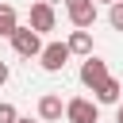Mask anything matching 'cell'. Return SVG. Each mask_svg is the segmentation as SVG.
<instances>
[{
    "mask_svg": "<svg viewBox=\"0 0 123 123\" xmlns=\"http://www.w3.org/2000/svg\"><path fill=\"white\" fill-rule=\"evenodd\" d=\"M65 119L69 123H96L100 119V104L88 100V96H73V100H65Z\"/></svg>",
    "mask_w": 123,
    "mask_h": 123,
    "instance_id": "6da1fadb",
    "label": "cell"
},
{
    "mask_svg": "<svg viewBox=\"0 0 123 123\" xmlns=\"http://www.w3.org/2000/svg\"><path fill=\"white\" fill-rule=\"evenodd\" d=\"M12 46H15L19 58H38V54H42V35H38L35 27H15Z\"/></svg>",
    "mask_w": 123,
    "mask_h": 123,
    "instance_id": "7a4b0ae2",
    "label": "cell"
},
{
    "mask_svg": "<svg viewBox=\"0 0 123 123\" xmlns=\"http://www.w3.org/2000/svg\"><path fill=\"white\" fill-rule=\"evenodd\" d=\"M69 42H46L42 46V54H38V62H42V69L46 73H58V69H65V62H69Z\"/></svg>",
    "mask_w": 123,
    "mask_h": 123,
    "instance_id": "3957f363",
    "label": "cell"
},
{
    "mask_svg": "<svg viewBox=\"0 0 123 123\" xmlns=\"http://www.w3.org/2000/svg\"><path fill=\"white\" fill-rule=\"evenodd\" d=\"M65 12H69V23L81 31L96 23V0H65Z\"/></svg>",
    "mask_w": 123,
    "mask_h": 123,
    "instance_id": "277c9868",
    "label": "cell"
},
{
    "mask_svg": "<svg viewBox=\"0 0 123 123\" xmlns=\"http://www.w3.org/2000/svg\"><path fill=\"white\" fill-rule=\"evenodd\" d=\"M108 77H111V73H108V62L96 58V54H88L85 65H81V85H85V88H96V85H104Z\"/></svg>",
    "mask_w": 123,
    "mask_h": 123,
    "instance_id": "5b68a950",
    "label": "cell"
},
{
    "mask_svg": "<svg viewBox=\"0 0 123 123\" xmlns=\"http://www.w3.org/2000/svg\"><path fill=\"white\" fill-rule=\"evenodd\" d=\"M54 23H58V15H54V4H50V0H38V4H31V27H35L38 35L54 31Z\"/></svg>",
    "mask_w": 123,
    "mask_h": 123,
    "instance_id": "8992f818",
    "label": "cell"
},
{
    "mask_svg": "<svg viewBox=\"0 0 123 123\" xmlns=\"http://www.w3.org/2000/svg\"><path fill=\"white\" fill-rule=\"evenodd\" d=\"M62 115H65V104H62V96H58V92H46V96L38 100V119L54 123V119H62Z\"/></svg>",
    "mask_w": 123,
    "mask_h": 123,
    "instance_id": "52a82bcc",
    "label": "cell"
},
{
    "mask_svg": "<svg viewBox=\"0 0 123 123\" xmlns=\"http://www.w3.org/2000/svg\"><path fill=\"white\" fill-rule=\"evenodd\" d=\"M92 92H96V104H119V100H123V85H119L115 77H108V81L96 85Z\"/></svg>",
    "mask_w": 123,
    "mask_h": 123,
    "instance_id": "ba28073f",
    "label": "cell"
},
{
    "mask_svg": "<svg viewBox=\"0 0 123 123\" xmlns=\"http://www.w3.org/2000/svg\"><path fill=\"white\" fill-rule=\"evenodd\" d=\"M65 42H69V50H73V54H81V58H88V54H92V35H88V31H81V27H77Z\"/></svg>",
    "mask_w": 123,
    "mask_h": 123,
    "instance_id": "9c48e42d",
    "label": "cell"
},
{
    "mask_svg": "<svg viewBox=\"0 0 123 123\" xmlns=\"http://www.w3.org/2000/svg\"><path fill=\"white\" fill-rule=\"evenodd\" d=\"M15 27H19L15 8H12V4H0V38H12V35H15Z\"/></svg>",
    "mask_w": 123,
    "mask_h": 123,
    "instance_id": "30bf717a",
    "label": "cell"
},
{
    "mask_svg": "<svg viewBox=\"0 0 123 123\" xmlns=\"http://www.w3.org/2000/svg\"><path fill=\"white\" fill-rule=\"evenodd\" d=\"M108 23H111L115 31H123V0H115V4L108 8Z\"/></svg>",
    "mask_w": 123,
    "mask_h": 123,
    "instance_id": "8fae6325",
    "label": "cell"
},
{
    "mask_svg": "<svg viewBox=\"0 0 123 123\" xmlns=\"http://www.w3.org/2000/svg\"><path fill=\"white\" fill-rule=\"evenodd\" d=\"M15 119H19L15 104H0V123H15Z\"/></svg>",
    "mask_w": 123,
    "mask_h": 123,
    "instance_id": "7c38bea8",
    "label": "cell"
},
{
    "mask_svg": "<svg viewBox=\"0 0 123 123\" xmlns=\"http://www.w3.org/2000/svg\"><path fill=\"white\" fill-rule=\"evenodd\" d=\"M0 85H8V62H0Z\"/></svg>",
    "mask_w": 123,
    "mask_h": 123,
    "instance_id": "4fadbf2b",
    "label": "cell"
},
{
    "mask_svg": "<svg viewBox=\"0 0 123 123\" xmlns=\"http://www.w3.org/2000/svg\"><path fill=\"white\" fill-rule=\"evenodd\" d=\"M115 123H123V100H119V111H115Z\"/></svg>",
    "mask_w": 123,
    "mask_h": 123,
    "instance_id": "5bb4252c",
    "label": "cell"
},
{
    "mask_svg": "<svg viewBox=\"0 0 123 123\" xmlns=\"http://www.w3.org/2000/svg\"><path fill=\"white\" fill-rule=\"evenodd\" d=\"M96 4H108V8H111V4H115V0H96Z\"/></svg>",
    "mask_w": 123,
    "mask_h": 123,
    "instance_id": "9a60e30c",
    "label": "cell"
},
{
    "mask_svg": "<svg viewBox=\"0 0 123 123\" xmlns=\"http://www.w3.org/2000/svg\"><path fill=\"white\" fill-rule=\"evenodd\" d=\"M15 123H35V119H15Z\"/></svg>",
    "mask_w": 123,
    "mask_h": 123,
    "instance_id": "2e32d148",
    "label": "cell"
}]
</instances>
